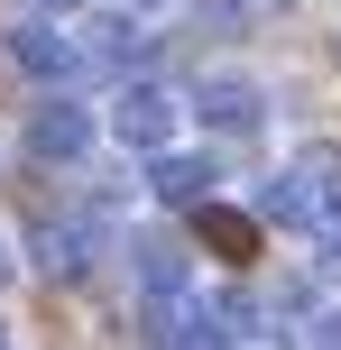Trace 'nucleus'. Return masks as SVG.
<instances>
[{
	"label": "nucleus",
	"mask_w": 341,
	"mask_h": 350,
	"mask_svg": "<svg viewBox=\"0 0 341 350\" xmlns=\"http://www.w3.org/2000/svg\"><path fill=\"white\" fill-rule=\"evenodd\" d=\"M194 230L221 249V258H249V249H258V221H249V212H221V203H203V212H194Z\"/></svg>",
	"instance_id": "nucleus-7"
},
{
	"label": "nucleus",
	"mask_w": 341,
	"mask_h": 350,
	"mask_svg": "<svg viewBox=\"0 0 341 350\" xmlns=\"http://www.w3.org/2000/svg\"><path fill=\"white\" fill-rule=\"evenodd\" d=\"M129 267H139V295L148 304H176V295H194V267H185V249L166 240V230H139V240H129Z\"/></svg>",
	"instance_id": "nucleus-6"
},
{
	"label": "nucleus",
	"mask_w": 341,
	"mask_h": 350,
	"mask_svg": "<svg viewBox=\"0 0 341 350\" xmlns=\"http://www.w3.org/2000/svg\"><path fill=\"white\" fill-rule=\"evenodd\" d=\"M28 10H37V18H65V10H83V0H28Z\"/></svg>",
	"instance_id": "nucleus-9"
},
{
	"label": "nucleus",
	"mask_w": 341,
	"mask_h": 350,
	"mask_svg": "<svg viewBox=\"0 0 341 350\" xmlns=\"http://www.w3.org/2000/svg\"><path fill=\"white\" fill-rule=\"evenodd\" d=\"M0 350H10V332H0Z\"/></svg>",
	"instance_id": "nucleus-12"
},
{
	"label": "nucleus",
	"mask_w": 341,
	"mask_h": 350,
	"mask_svg": "<svg viewBox=\"0 0 341 350\" xmlns=\"http://www.w3.org/2000/svg\"><path fill=\"white\" fill-rule=\"evenodd\" d=\"M213 157H185V148H157V157H148V193H157V203H176V212H203L213 203Z\"/></svg>",
	"instance_id": "nucleus-5"
},
{
	"label": "nucleus",
	"mask_w": 341,
	"mask_h": 350,
	"mask_svg": "<svg viewBox=\"0 0 341 350\" xmlns=\"http://www.w3.org/2000/svg\"><path fill=\"white\" fill-rule=\"evenodd\" d=\"M295 350H341V304H314V314L295 323Z\"/></svg>",
	"instance_id": "nucleus-8"
},
{
	"label": "nucleus",
	"mask_w": 341,
	"mask_h": 350,
	"mask_svg": "<svg viewBox=\"0 0 341 350\" xmlns=\"http://www.w3.org/2000/svg\"><path fill=\"white\" fill-rule=\"evenodd\" d=\"M10 65L28 74V83H55V92H65V83H83L92 55H83V37L55 28V18H18V28H10Z\"/></svg>",
	"instance_id": "nucleus-2"
},
{
	"label": "nucleus",
	"mask_w": 341,
	"mask_h": 350,
	"mask_svg": "<svg viewBox=\"0 0 341 350\" xmlns=\"http://www.w3.org/2000/svg\"><path fill=\"white\" fill-rule=\"evenodd\" d=\"M176 120H185V102H176L166 83H148V74L111 92V139H120V148H139V157H157V148L176 139Z\"/></svg>",
	"instance_id": "nucleus-3"
},
{
	"label": "nucleus",
	"mask_w": 341,
	"mask_h": 350,
	"mask_svg": "<svg viewBox=\"0 0 341 350\" xmlns=\"http://www.w3.org/2000/svg\"><path fill=\"white\" fill-rule=\"evenodd\" d=\"M185 111H194V120L213 129V139H249V129L268 120V92H258L249 74H203V83H194V102H185Z\"/></svg>",
	"instance_id": "nucleus-4"
},
{
	"label": "nucleus",
	"mask_w": 341,
	"mask_h": 350,
	"mask_svg": "<svg viewBox=\"0 0 341 350\" xmlns=\"http://www.w3.org/2000/svg\"><path fill=\"white\" fill-rule=\"evenodd\" d=\"M92 139H102V120H92V102H74V92H46V102L28 111V157L37 166H83Z\"/></svg>",
	"instance_id": "nucleus-1"
},
{
	"label": "nucleus",
	"mask_w": 341,
	"mask_h": 350,
	"mask_svg": "<svg viewBox=\"0 0 341 350\" xmlns=\"http://www.w3.org/2000/svg\"><path fill=\"white\" fill-rule=\"evenodd\" d=\"M0 286H10V249H0Z\"/></svg>",
	"instance_id": "nucleus-11"
},
{
	"label": "nucleus",
	"mask_w": 341,
	"mask_h": 350,
	"mask_svg": "<svg viewBox=\"0 0 341 350\" xmlns=\"http://www.w3.org/2000/svg\"><path fill=\"white\" fill-rule=\"evenodd\" d=\"M120 10H139V18H148V10H166V0H120Z\"/></svg>",
	"instance_id": "nucleus-10"
}]
</instances>
